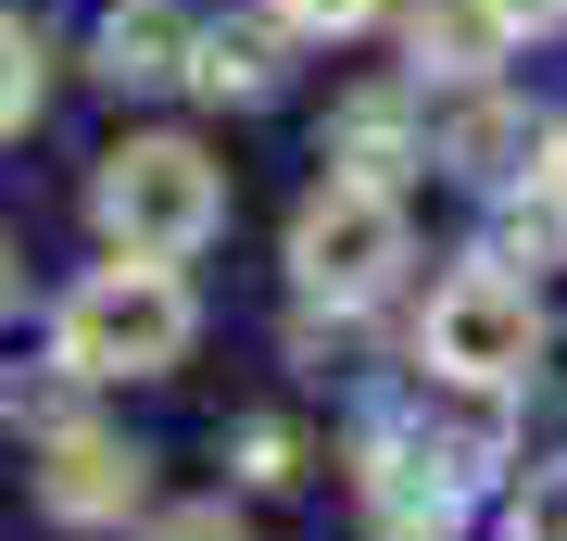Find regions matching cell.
<instances>
[{
  "label": "cell",
  "mask_w": 567,
  "mask_h": 541,
  "mask_svg": "<svg viewBox=\"0 0 567 541\" xmlns=\"http://www.w3.org/2000/svg\"><path fill=\"white\" fill-rule=\"evenodd\" d=\"M189 278L177 264H140V252H114V264H89L76 290H63V315H51V353H63V378H164V365L189 353Z\"/></svg>",
  "instance_id": "6da1fadb"
},
{
  "label": "cell",
  "mask_w": 567,
  "mask_h": 541,
  "mask_svg": "<svg viewBox=\"0 0 567 541\" xmlns=\"http://www.w3.org/2000/svg\"><path fill=\"white\" fill-rule=\"evenodd\" d=\"M89 215H102L114 252L177 264V252H203L215 227H227V177H215L203 139H126V152L102 164V189H89Z\"/></svg>",
  "instance_id": "7a4b0ae2"
},
{
  "label": "cell",
  "mask_w": 567,
  "mask_h": 541,
  "mask_svg": "<svg viewBox=\"0 0 567 541\" xmlns=\"http://www.w3.org/2000/svg\"><path fill=\"white\" fill-rule=\"evenodd\" d=\"M529 341H543V315H529V278H517V264H466V278H442L429 315H416V365L454 378V391L529 378Z\"/></svg>",
  "instance_id": "3957f363"
},
{
  "label": "cell",
  "mask_w": 567,
  "mask_h": 541,
  "mask_svg": "<svg viewBox=\"0 0 567 541\" xmlns=\"http://www.w3.org/2000/svg\"><path fill=\"white\" fill-rule=\"evenodd\" d=\"M391 264H404V201H391L379 177H328L303 201V227H290V278H303L316 302H379Z\"/></svg>",
  "instance_id": "277c9868"
},
{
  "label": "cell",
  "mask_w": 567,
  "mask_h": 541,
  "mask_svg": "<svg viewBox=\"0 0 567 541\" xmlns=\"http://www.w3.org/2000/svg\"><path fill=\"white\" fill-rule=\"evenodd\" d=\"M140 491H152V466L114 441V428H51V466H39V503L63 529H114V517H140Z\"/></svg>",
  "instance_id": "5b68a950"
},
{
  "label": "cell",
  "mask_w": 567,
  "mask_h": 541,
  "mask_svg": "<svg viewBox=\"0 0 567 541\" xmlns=\"http://www.w3.org/2000/svg\"><path fill=\"white\" fill-rule=\"evenodd\" d=\"M102 76L114 89H177L189 76V13L177 0H114L102 13Z\"/></svg>",
  "instance_id": "8992f818"
},
{
  "label": "cell",
  "mask_w": 567,
  "mask_h": 541,
  "mask_svg": "<svg viewBox=\"0 0 567 541\" xmlns=\"http://www.w3.org/2000/svg\"><path fill=\"white\" fill-rule=\"evenodd\" d=\"M404 51L429 63V76H492L517 39L492 25V0H416V13H404Z\"/></svg>",
  "instance_id": "52a82bcc"
},
{
  "label": "cell",
  "mask_w": 567,
  "mask_h": 541,
  "mask_svg": "<svg viewBox=\"0 0 567 541\" xmlns=\"http://www.w3.org/2000/svg\"><path fill=\"white\" fill-rule=\"evenodd\" d=\"M189 89L203 101H265L278 89V25H189Z\"/></svg>",
  "instance_id": "ba28073f"
},
{
  "label": "cell",
  "mask_w": 567,
  "mask_h": 541,
  "mask_svg": "<svg viewBox=\"0 0 567 541\" xmlns=\"http://www.w3.org/2000/svg\"><path fill=\"white\" fill-rule=\"evenodd\" d=\"M442 152L466 164V177H517V164H529V114H505V101H466V114L442 126Z\"/></svg>",
  "instance_id": "9c48e42d"
},
{
  "label": "cell",
  "mask_w": 567,
  "mask_h": 541,
  "mask_svg": "<svg viewBox=\"0 0 567 541\" xmlns=\"http://www.w3.org/2000/svg\"><path fill=\"white\" fill-rule=\"evenodd\" d=\"M25 114H39V39H25L13 13H0V139H13Z\"/></svg>",
  "instance_id": "30bf717a"
},
{
  "label": "cell",
  "mask_w": 567,
  "mask_h": 541,
  "mask_svg": "<svg viewBox=\"0 0 567 541\" xmlns=\"http://www.w3.org/2000/svg\"><path fill=\"white\" fill-rule=\"evenodd\" d=\"M505 541H567V466H543V479L505 503Z\"/></svg>",
  "instance_id": "8fae6325"
},
{
  "label": "cell",
  "mask_w": 567,
  "mask_h": 541,
  "mask_svg": "<svg viewBox=\"0 0 567 541\" xmlns=\"http://www.w3.org/2000/svg\"><path fill=\"white\" fill-rule=\"evenodd\" d=\"M391 0H278V25L290 39H353V25H379Z\"/></svg>",
  "instance_id": "7c38bea8"
},
{
  "label": "cell",
  "mask_w": 567,
  "mask_h": 541,
  "mask_svg": "<svg viewBox=\"0 0 567 541\" xmlns=\"http://www.w3.org/2000/svg\"><path fill=\"white\" fill-rule=\"evenodd\" d=\"M290 454H303V441H290V428H278V416H265V428H252V441H240V479H265V491H278V479H303V466H290Z\"/></svg>",
  "instance_id": "4fadbf2b"
},
{
  "label": "cell",
  "mask_w": 567,
  "mask_h": 541,
  "mask_svg": "<svg viewBox=\"0 0 567 541\" xmlns=\"http://www.w3.org/2000/svg\"><path fill=\"white\" fill-rule=\"evenodd\" d=\"M555 227H567V215H505V227H492V264H543Z\"/></svg>",
  "instance_id": "5bb4252c"
},
{
  "label": "cell",
  "mask_w": 567,
  "mask_h": 541,
  "mask_svg": "<svg viewBox=\"0 0 567 541\" xmlns=\"http://www.w3.org/2000/svg\"><path fill=\"white\" fill-rule=\"evenodd\" d=\"M152 541H252L227 503H177V517H152Z\"/></svg>",
  "instance_id": "9a60e30c"
},
{
  "label": "cell",
  "mask_w": 567,
  "mask_h": 541,
  "mask_svg": "<svg viewBox=\"0 0 567 541\" xmlns=\"http://www.w3.org/2000/svg\"><path fill=\"white\" fill-rule=\"evenodd\" d=\"M492 25H505V39H555L567 0H492Z\"/></svg>",
  "instance_id": "2e32d148"
},
{
  "label": "cell",
  "mask_w": 567,
  "mask_h": 541,
  "mask_svg": "<svg viewBox=\"0 0 567 541\" xmlns=\"http://www.w3.org/2000/svg\"><path fill=\"white\" fill-rule=\"evenodd\" d=\"M543 189H555V215H567V139H555V152H543Z\"/></svg>",
  "instance_id": "e0dca14e"
},
{
  "label": "cell",
  "mask_w": 567,
  "mask_h": 541,
  "mask_svg": "<svg viewBox=\"0 0 567 541\" xmlns=\"http://www.w3.org/2000/svg\"><path fill=\"white\" fill-rule=\"evenodd\" d=\"M0 290H13V264H0Z\"/></svg>",
  "instance_id": "ac0fdd59"
}]
</instances>
